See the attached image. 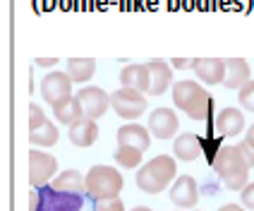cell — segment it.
I'll return each mask as SVG.
<instances>
[{
  "instance_id": "cell-6",
  "label": "cell",
  "mask_w": 254,
  "mask_h": 211,
  "mask_svg": "<svg viewBox=\"0 0 254 211\" xmlns=\"http://www.w3.org/2000/svg\"><path fill=\"white\" fill-rule=\"evenodd\" d=\"M111 108L125 120H137L141 113L146 111V96L141 91L120 86L111 94Z\"/></svg>"
},
{
  "instance_id": "cell-16",
  "label": "cell",
  "mask_w": 254,
  "mask_h": 211,
  "mask_svg": "<svg viewBox=\"0 0 254 211\" xmlns=\"http://www.w3.org/2000/svg\"><path fill=\"white\" fill-rule=\"evenodd\" d=\"M226 68L228 72H226V82H223L226 89H242L252 79L250 77L252 68H250V63L245 58H226Z\"/></svg>"
},
{
  "instance_id": "cell-1",
  "label": "cell",
  "mask_w": 254,
  "mask_h": 211,
  "mask_svg": "<svg viewBox=\"0 0 254 211\" xmlns=\"http://www.w3.org/2000/svg\"><path fill=\"white\" fill-rule=\"evenodd\" d=\"M250 161L245 158L240 144H230L218 149V154L213 156V170L218 173V178L226 183L228 190L242 192L250 183Z\"/></svg>"
},
{
  "instance_id": "cell-13",
  "label": "cell",
  "mask_w": 254,
  "mask_h": 211,
  "mask_svg": "<svg viewBox=\"0 0 254 211\" xmlns=\"http://www.w3.org/2000/svg\"><path fill=\"white\" fill-rule=\"evenodd\" d=\"M120 84L127 86V89H134V91H141V94H149L151 89V72H149V65H127L120 70Z\"/></svg>"
},
{
  "instance_id": "cell-33",
  "label": "cell",
  "mask_w": 254,
  "mask_h": 211,
  "mask_svg": "<svg viewBox=\"0 0 254 211\" xmlns=\"http://www.w3.org/2000/svg\"><path fill=\"white\" fill-rule=\"evenodd\" d=\"M218 211H245L242 207H238V204H226V207H221Z\"/></svg>"
},
{
  "instance_id": "cell-11",
  "label": "cell",
  "mask_w": 254,
  "mask_h": 211,
  "mask_svg": "<svg viewBox=\"0 0 254 211\" xmlns=\"http://www.w3.org/2000/svg\"><path fill=\"white\" fill-rule=\"evenodd\" d=\"M178 127H180V120H178V113L173 108H156L149 115V132L158 137V140H170L178 135Z\"/></svg>"
},
{
  "instance_id": "cell-2",
  "label": "cell",
  "mask_w": 254,
  "mask_h": 211,
  "mask_svg": "<svg viewBox=\"0 0 254 211\" xmlns=\"http://www.w3.org/2000/svg\"><path fill=\"white\" fill-rule=\"evenodd\" d=\"M173 103L192 120H206L213 111L211 94L194 79H180L173 84Z\"/></svg>"
},
{
  "instance_id": "cell-22",
  "label": "cell",
  "mask_w": 254,
  "mask_h": 211,
  "mask_svg": "<svg viewBox=\"0 0 254 211\" xmlns=\"http://www.w3.org/2000/svg\"><path fill=\"white\" fill-rule=\"evenodd\" d=\"M53 113H56V120L60 123V125H70V127L84 118V111H82V106H79L77 96H72L70 101H65V103L56 106Z\"/></svg>"
},
{
  "instance_id": "cell-4",
  "label": "cell",
  "mask_w": 254,
  "mask_h": 211,
  "mask_svg": "<svg viewBox=\"0 0 254 211\" xmlns=\"http://www.w3.org/2000/svg\"><path fill=\"white\" fill-rule=\"evenodd\" d=\"M123 175L113 166H91L86 173V197L91 202L115 199L123 192Z\"/></svg>"
},
{
  "instance_id": "cell-15",
  "label": "cell",
  "mask_w": 254,
  "mask_h": 211,
  "mask_svg": "<svg viewBox=\"0 0 254 211\" xmlns=\"http://www.w3.org/2000/svg\"><path fill=\"white\" fill-rule=\"evenodd\" d=\"M216 130L221 137H238L245 130V115L240 108H223L216 115Z\"/></svg>"
},
{
  "instance_id": "cell-27",
  "label": "cell",
  "mask_w": 254,
  "mask_h": 211,
  "mask_svg": "<svg viewBox=\"0 0 254 211\" xmlns=\"http://www.w3.org/2000/svg\"><path fill=\"white\" fill-rule=\"evenodd\" d=\"M94 211H125V204L123 199H101V202H94Z\"/></svg>"
},
{
  "instance_id": "cell-19",
  "label": "cell",
  "mask_w": 254,
  "mask_h": 211,
  "mask_svg": "<svg viewBox=\"0 0 254 211\" xmlns=\"http://www.w3.org/2000/svg\"><path fill=\"white\" fill-rule=\"evenodd\" d=\"M53 190H58V192H63V195H84L86 192V178L79 173V170H65V173H60L56 180H53V185H51Z\"/></svg>"
},
{
  "instance_id": "cell-34",
  "label": "cell",
  "mask_w": 254,
  "mask_h": 211,
  "mask_svg": "<svg viewBox=\"0 0 254 211\" xmlns=\"http://www.w3.org/2000/svg\"><path fill=\"white\" fill-rule=\"evenodd\" d=\"M132 211H154V209H149V207H134Z\"/></svg>"
},
{
  "instance_id": "cell-20",
  "label": "cell",
  "mask_w": 254,
  "mask_h": 211,
  "mask_svg": "<svg viewBox=\"0 0 254 211\" xmlns=\"http://www.w3.org/2000/svg\"><path fill=\"white\" fill-rule=\"evenodd\" d=\"M173 154L180 161H194L201 154V141L194 132H183L173 141Z\"/></svg>"
},
{
  "instance_id": "cell-17",
  "label": "cell",
  "mask_w": 254,
  "mask_h": 211,
  "mask_svg": "<svg viewBox=\"0 0 254 211\" xmlns=\"http://www.w3.org/2000/svg\"><path fill=\"white\" fill-rule=\"evenodd\" d=\"M149 72H151V96H161L170 84H173V68H168L166 60H149Z\"/></svg>"
},
{
  "instance_id": "cell-10",
  "label": "cell",
  "mask_w": 254,
  "mask_h": 211,
  "mask_svg": "<svg viewBox=\"0 0 254 211\" xmlns=\"http://www.w3.org/2000/svg\"><path fill=\"white\" fill-rule=\"evenodd\" d=\"M170 202L183 211H192L199 202L197 180L192 175H180L170 187Z\"/></svg>"
},
{
  "instance_id": "cell-18",
  "label": "cell",
  "mask_w": 254,
  "mask_h": 211,
  "mask_svg": "<svg viewBox=\"0 0 254 211\" xmlns=\"http://www.w3.org/2000/svg\"><path fill=\"white\" fill-rule=\"evenodd\" d=\"M67 135H70V141L74 146H91L94 141L99 140V125H96V120L84 115L79 123H74L67 130Z\"/></svg>"
},
{
  "instance_id": "cell-35",
  "label": "cell",
  "mask_w": 254,
  "mask_h": 211,
  "mask_svg": "<svg viewBox=\"0 0 254 211\" xmlns=\"http://www.w3.org/2000/svg\"><path fill=\"white\" fill-rule=\"evenodd\" d=\"M178 211H183V209H178Z\"/></svg>"
},
{
  "instance_id": "cell-29",
  "label": "cell",
  "mask_w": 254,
  "mask_h": 211,
  "mask_svg": "<svg viewBox=\"0 0 254 211\" xmlns=\"http://www.w3.org/2000/svg\"><path fill=\"white\" fill-rule=\"evenodd\" d=\"M170 65H175V68L185 70V68H192V65H194V60H190V58H173V60H170Z\"/></svg>"
},
{
  "instance_id": "cell-25",
  "label": "cell",
  "mask_w": 254,
  "mask_h": 211,
  "mask_svg": "<svg viewBox=\"0 0 254 211\" xmlns=\"http://www.w3.org/2000/svg\"><path fill=\"white\" fill-rule=\"evenodd\" d=\"M238 101H240V106L245 108V111L254 113V79H250V82H247V84L240 89Z\"/></svg>"
},
{
  "instance_id": "cell-24",
  "label": "cell",
  "mask_w": 254,
  "mask_h": 211,
  "mask_svg": "<svg viewBox=\"0 0 254 211\" xmlns=\"http://www.w3.org/2000/svg\"><path fill=\"white\" fill-rule=\"evenodd\" d=\"M141 156H144V151L134 149V146H118L113 158L115 163H120L123 168H137L141 163Z\"/></svg>"
},
{
  "instance_id": "cell-14",
  "label": "cell",
  "mask_w": 254,
  "mask_h": 211,
  "mask_svg": "<svg viewBox=\"0 0 254 211\" xmlns=\"http://www.w3.org/2000/svg\"><path fill=\"white\" fill-rule=\"evenodd\" d=\"M118 144L146 151L151 146V132L141 125H120V130H118Z\"/></svg>"
},
{
  "instance_id": "cell-3",
  "label": "cell",
  "mask_w": 254,
  "mask_h": 211,
  "mask_svg": "<svg viewBox=\"0 0 254 211\" xmlns=\"http://www.w3.org/2000/svg\"><path fill=\"white\" fill-rule=\"evenodd\" d=\"M178 175V163L173 156H154L149 163L137 170V187L146 195H158L168 187Z\"/></svg>"
},
{
  "instance_id": "cell-5",
  "label": "cell",
  "mask_w": 254,
  "mask_h": 211,
  "mask_svg": "<svg viewBox=\"0 0 254 211\" xmlns=\"http://www.w3.org/2000/svg\"><path fill=\"white\" fill-rule=\"evenodd\" d=\"M31 211H82V195H63L43 185L31 197Z\"/></svg>"
},
{
  "instance_id": "cell-26",
  "label": "cell",
  "mask_w": 254,
  "mask_h": 211,
  "mask_svg": "<svg viewBox=\"0 0 254 211\" xmlns=\"http://www.w3.org/2000/svg\"><path fill=\"white\" fill-rule=\"evenodd\" d=\"M48 123L46 120V115H43V111L36 106V103H29V132H36L39 127H43Z\"/></svg>"
},
{
  "instance_id": "cell-30",
  "label": "cell",
  "mask_w": 254,
  "mask_h": 211,
  "mask_svg": "<svg viewBox=\"0 0 254 211\" xmlns=\"http://www.w3.org/2000/svg\"><path fill=\"white\" fill-rule=\"evenodd\" d=\"M240 146H242V154H245V158L250 161V166H252V168H254V149H252V146H250V144H247V141H242Z\"/></svg>"
},
{
  "instance_id": "cell-31",
  "label": "cell",
  "mask_w": 254,
  "mask_h": 211,
  "mask_svg": "<svg viewBox=\"0 0 254 211\" xmlns=\"http://www.w3.org/2000/svg\"><path fill=\"white\" fill-rule=\"evenodd\" d=\"M34 63L39 68H53V65H58V58H36Z\"/></svg>"
},
{
  "instance_id": "cell-28",
  "label": "cell",
  "mask_w": 254,
  "mask_h": 211,
  "mask_svg": "<svg viewBox=\"0 0 254 211\" xmlns=\"http://www.w3.org/2000/svg\"><path fill=\"white\" fill-rule=\"evenodd\" d=\"M240 197H242L245 209H252L254 211V183H247V187L240 192Z\"/></svg>"
},
{
  "instance_id": "cell-9",
  "label": "cell",
  "mask_w": 254,
  "mask_h": 211,
  "mask_svg": "<svg viewBox=\"0 0 254 211\" xmlns=\"http://www.w3.org/2000/svg\"><path fill=\"white\" fill-rule=\"evenodd\" d=\"M77 101H79L84 115L91 120H99L111 108V94H106L101 86H82L77 91Z\"/></svg>"
},
{
  "instance_id": "cell-7",
  "label": "cell",
  "mask_w": 254,
  "mask_h": 211,
  "mask_svg": "<svg viewBox=\"0 0 254 211\" xmlns=\"http://www.w3.org/2000/svg\"><path fill=\"white\" fill-rule=\"evenodd\" d=\"M41 96L48 101V106H60L72 99V79L67 72H48L41 82Z\"/></svg>"
},
{
  "instance_id": "cell-8",
  "label": "cell",
  "mask_w": 254,
  "mask_h": 211,
  "mask_svg": "<svg viewBox=\"0 0 254 211\" xmlns=\"http://www.w3.org/2000/svg\"><path fill=\"white\" fill-rule=\"evenodd\" d=\"M58 170V161L56 156L46 154V151H39V149H31L29 151V185L36 190V187H43L48 183Z\"/></svg>"
},
{
  "instance_id": "cell-23",
  "label": "cell",
  "mask_w": 254,
  "mask_h": 211,
  "mask_svg": "<svg viewBox=\"0 0 254 211\" xmlns=\"http://www.w3.org/2000/svg\"><path fill=\"white\" fill-rule=\"evenodd\" d=\"M58 140H60V132L53 123H46L36 132H29V144H36V146H53L58 144Z\"/></svg>"
},
{
  "instance_id": "cell-12",
  "label": "cell",
  "mask_w": 254,
  "mask_h": 211,
  "mask_svg": "<svg viewBox=\"0 0 254 211\" xmlns=\"http://www.w3.org/2000/svg\"><path fill=\"white\" fill-rule=\"evenodd\" d=\"M192 70L197 72V77L209 86L223 84L226 82V58H194Z\"/></svg>"
},
{
  "instance_id": "cell-32",
  "label": "cell",
  "mask_w": 254,
  "mask_h": 211,
  "mask_svg": "<svg viewBox=\"0 0 254 211\" xmlns=\"http://www.w3.org/2000/svg\"><path fill=\"white\" fill-rule=\"evenodd\" d=\"M245 141H247V144H250V146L254 149V123L250 125V130H247V135H245Z\"/></svg>"
},
{
  "instance_id": "cell-21",
  "label": "cell",
  "mask_w": 254,
  "mask_h": 211,
  "mask_svg": "<svg viewBox=\"0 0 254 211\" xmlns=\"http://www.w3.org/2000/svg\"><path fill=\"white\" fill-rule=\"evenodd\" d=\"M94 72H96V60L94 58H70L67 60V74L77 84L89 82L94 77Z\"/></svg>"
}]
</instances>
